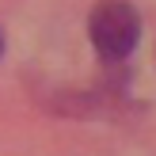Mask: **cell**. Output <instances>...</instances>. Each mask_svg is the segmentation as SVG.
<instances>
[{"instance_id": "6da1fadb", "label": "cell", "mask_w": 156, "mask_h": 156, "mask_svg": "<svg viewBox=\"0 0 156 156\" xmlns=\"http://www.w3.org/2000/svg\"><path fill=\"white\" fill-rule=\"evenodd\" d=\"M91 46L99 50L103 61H122L137 50V38H141V15L133 4L126 0H103V4L91 8Z\"/></svg>"}, {"instance_id": "7a4b0ae2", "label": "cell", "mask_w": 156, "mask_h": 156, "mask_svg": "<svg viewBox=\"0 0 156 156\" xmlns=\"http://www.w3.org/2000/svg\"><path fill=\"white\" fill-rule=\"evenodd\" d=\"M0 53H4V34H0Z\"/></svg>"}]
</instances>
